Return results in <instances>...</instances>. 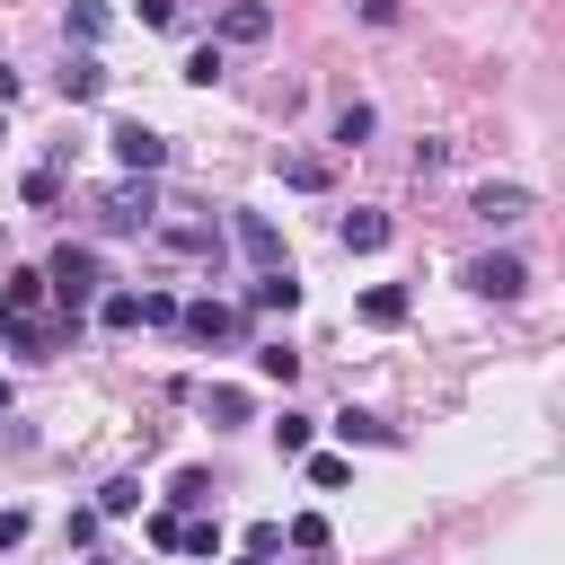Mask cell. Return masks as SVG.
<instances>
[{"label": "cell", "mask_w": 565, "mask_h": 565, "mask_svg": "<svg viewBox=\"0 0 565 565\" xmlns=\"http://www.w3.org/2000/svg\"><path fill=\"white\" fill-rule=\"evenodd\" d=\"M388 230H397V221H388V212H371V203H353V212L335 221V238H344V256H371V247H388Z\"/></svg>", "instance_id": "7"}, {"label": "cell", "mask_w": 565, "mask_h": 565, "mask_svg": "<svg viewBox=\"0 0 565 565\" xmlns=\"http://www.w3.org/2000/svg\"><path fill=\"white\" fill-rule=\"evenodd\" d=\"M477 300H521L530 291V265L521 256H468V274H459Z\"/></svg>", "instance_id": "4"}, {"label": "cell", "mask_w": 565, "mask_h": 565, "mask_svg": "<svg viewBox=\"0 0 565 565\" xmlns=\"http://www.w3.org/2000/svg\"><path fill=\"white\" fill-rule=\"evenodd\" d=\"M0 415H9V380H0Z\"/></svg>", "instance_id": "33"}, {"label": "cell", "mask_w": 565, "mask_h": 565, "mask_svg": "<svg viewBox=\"0 0 565 565\" xmlns=\"http://www.w3.org/2000/svg\"><path fill=\"white\" fill-rule=\"evenodd\" d=\"M177 556H221V521H177Z\"/></svg>", "instance_id": "21"}, {"label": "cell", "mask_w": 565, "mask_h": 565, "mask_svg": "<svg viewBox=\"0 0 565 565\" xmlns=\"http://www.w3.org/2000/svg\"><path fill=\"white\" fill-rule=\"evenodd\" d=\"M344 477H353V459H335V450H309V486H318V494H335Z\"/></svg>", "instance_id": "23"}, {"label": "cell", "mask_w": 565, "mask_h": 565, "mask_svg": "<svg viewBox=\"0 0 565 565\" xmlns=\"http://www.w3.org/2000/svg\"><path fill=\"white\" fill-rule=\"evenodd\" d=\"M97 318H106V327H141V291H106Z\"/></svg>", "instance_id": "25"}, {"label": "cell", "mask_w": 565, "mask_h": 565, "mask_svg": "<svg viewBox=\"0 0 565 565\" xmlns=\"http://www.w3.org/2000/svg\"><path fill=\"white\" fill-rule=\"evenodd\" d=\"M203 424H247V388H203Z\"/></svg>", "instance_id": "19"}, {"label": "cell", "mask_w": 565, "mask_h": 565, "mask_svg": "<svg viewBox=\"0 0 565 565\" xmlns=\"http://www.w3.org/2000/svg\"><path fill=\"white\" fill-rule=\"evenodd\" d=\"M238 247L256 256V274H265V265H282V230H274L265 212H238Z\"/></svg>", "instance_id": "11"}, {"label": "cell", "mask_w": 565, "mask_h": 565, "mask_svg": "<svg viewBox=\"0 0 565 565\" xmlns=\"http://www.w3.org/2000/svg\"><path fill=\"white\" fill-rule=\"evenodd\" d=\"M53 88H62V97H71V106H97V97H106V62H97V53H71V62H62V79H53Z\"/></svg>", "instance_id": "9"}, {"label": "cell", "mask_w": 565, "mask_h": 565, "mask_svg": "<svg viewBox=\"0 0 565 565\" xmlns=\"http://www.w3.org/2000/svg\"><path fill=\"white\" fill-rule=\"evenodd\" d=\"M468 212H477L486 230H512V221H530L539 203H530V185H494V177H486V185L468 194Z\"/></svg>", "instance_id": "5"}, {"label": "cell", "mask_w": 565, "mask_h": 565, "mask_svg": "<svg viewBox=\"0 0 565 565\" xmlns=\"http://www.w3.org/2000/svg\"><path fill=\"white\" fill-rule=\"evenodd\" d=\"M265 35H274V9H265V0H230L212 44H265Z\"/></svg>", "instance_id": "6"}, {"label": "cell", "mask_w": 565, "mask_h": 565, "mask_svg": "<svg viewBox=\"0 0 565 565\" xmlns=\"http://www.w3.org/2000/svg\"><path fill=\"white\" fill-rule=\"evenodd\" d=\"M309 441H318V424L282 406V415H274V450H282V459H309Z\"/></svg>", "instance_id": "16"}, {"label": "cell", "mask_w": 565, "mask_h": 565, "mask_svg": "<svg viewBox=\"0 0 565 565\" xmlns=\"http://www.w3.org/2000/svg\"><path fill=\"white\" fill-rule=\"evenodd\" d=\"M282 185H300V194H318V185H327V168H318V159H282Z\"/></svg>", "instance_id": "27"}, {"label": "cell", "mask_w": 565, "mask_h": 565, "mask_svg": "<svg viewBox=\"0 0 565 565\" xmlns=\"http://www.w3.org/2000/svg\"><path fill=\"white\" fill-rule=\"evenodd\" d=\"M212 503V477L203 468H177V486H168V512H203Z\"/></svg>", "instance_id": "18"}, {"label": "cell", "mask_w": 565, "mask_h": 565, "mask_svg": "<svg viewBox=\"0 0 565 565\" xmlns=\"http://www.w3.org/2000/svg\"><path fill=\"white\" fill-rule=\"evenodd\" d=\"M282 547H300V556H318V547H327V521H318V512H300V521H282Z\"/></svg>", "instance_id": "24"}, {"label": "cell", "mask_w": 565, "mask_h": 565, "mask_svg": "<svg viewBox=\"0 0 565 565\" xmlns=\"http://www.w3.org/2000/svg\"><path fill=\"white\" fill-rule=\"evenodd\" d=\"M185 79L212 88V79H221V44H194V53H185Z\"/></svg>", "instance_id": "26"}, {"label": "cell", "mask_w": 565, "mask_h": 565, "mask_svg": "<svg viewBox=\"0 0 565 565\" xmlns=\"http://www.w3.org/2000/svg\"><path fill=\"white\" fill-rule=\"evenodd\" d=\"M247 556H282V521H256L247 530Z\"/></svg>", "instance_id": "30"}, {"label": "cell", "mask_w": 565, "mask_h": 565, "mask_svg": "<svg viewBox=\"0 0 565 565\" xmlns=\"http://www.w3.org/2000/svg\"><path fill=\"white\" fill-rule=\"evenodd\" d=\"M371 132H380V115H371L362 97H353V106H335V141H344V150H362Z\"/></svg>", "instance_id": "17"}, {"label": "cell", "mask_w": 565, "mask_h": 565, "mask_svg": "<svg viewBox=\"0 0 565 565\" xmlns=\"http://www.w3.org/2000/svg\"><path fill=\"white\" fill-rule=\"evenodd\" d=\"M247 309H282V318H291V309H300V274H291V265H265V274L247 282Z\"/></svg>", "instance_id": "10"}, {"label": "cell", "mask_w": 565, "mask_h": 565, "mask_svg": "<svg viewBox=\"0 0 565 565\" xmlns=\"http://www.w3.org/2000/svg\"><path fill=\"white\" fill-rule=\"evenodd\" d=\"M335 433H344V441H397V433H388L380 415H362V406H344V415H335Z\"/></svg>", "instance_id": "22"}, {"label": "cell", "mask_w": 565, "mask_h": 565, "mask_svg": "<svg viewBox=\"0 0 565 565\" xmlns=\"http://www.w3.org/2000/svg\"><path fill=\"white\" fill-rule=\"evenodd\" d=\"M26 539V512H0V547H18Z\"/></svg>", "instance_id": "32"}, {"label": "cell", "mask_w": 565, "mask_h": 565, "mask_svg": "<svg viewBox=\"0 0 565 565\" xmlns=\"http://www.w3.org/2000/svg\"><path fill=\"white\" fill-rule=\"evenodd\" d=\"M0 335H9V318H0Z\"/></svg>", "instance_id": "34"}, {"label": "cell", "mask_w": 565, "mask_h": 565, "mask_svg": "<svg viewBox=\"0 0 565 565\" xmlns=\"http://www.w3.org/2000/svg\"><path fill=\"white\" fill-rule=\"evenodd\" d=\"M35 300H44V274H35V265H18V274L0 282V318H26Z\"/></svg>", "instance_id": "14"}, {"label": "cell", "mask_w": 565, "mask_h": 565, "mask_svg": "<svg viewBox=\"0 0 565 565\" xmlns=\"http://www.w3.org/2000/svg\"><path fill=\"white\" fill-rule=\"evenodd\" d=\"M106 512H141V477H106V486H97V521H106Z\"/></svg>", "instance_id": "20"}, {"label": "cell", "mask_w": 565, "mask_h": 565, "mask_svg": "<svg viewBox=\"0 0 565 565\" xmlns=\"http://www.w3.org/2000/svg\"><path fill=\"white\" fill-rule=\"evenodd\" d=\"M177 327H185L194 344H238V309H221V300H194V309H177Z\"/></svg>", "instance_id": "8"}, {"label": "cell", "mask_w": 565, "mask_h": 565, "mask_svg": "<svg viewBox=\"0 0 565 565\" xmlns=\"http://www.w3.org/2000/svg\"><path fill=\"white\" fill-rule=\"evenodd\" d=\"M141 327H177V300L168 291H141Z\"/></svg>", "instance_id": "29"}, {"label": "cell", "mask_w": 565, "mask_h": 565, "mask_svg": "<svg viewBox=\"0 0 565 565\" xmlns=\"http://www.w3.org/2000/svg\"><path fill=\"white\" fill-rule=\"evenodd\" d=\"M18 194H26V203H53V194H62V168H26V185H18Z\"/></svg>", "instance_id": "28"}, {"label": "cell", "mask_w": 565, "mask_h": 565, "mask_svg": "<svg viewBox=\"0 0 565 565\" xmlns=\"http://www.w3.org/2000/svg\"><path fill=\"white\" fill-rule=\"evenodd\" d=\"M256 380H274V388H291V380H300V353H291L282 335H274V344H256Z\"/></svg>", "instance_id": "15"}, {"label": "cell", "mask_w": 565, "mask_h": 565, "mask_svg": "<svg viewBox=\"0 0 565 565\" xmlns=\"http://www.w3.org/2000/svg\"><path fill=\"white\" fill-rule=\"evenodd\" d=\"M141 26H177V0H141Z\"/></svg>", "instance_id": "31"}, {"label": "cell", "mask_w": 565, "mask_h": 565, "mask_svg": "<svg viewBox=\"0 0 565 565\" xmlns=\"http://www.w3.org/2000/svg\"><path fill=\"white\" fill-rule=\"evenodd\" d=\"M97 282H106V256H97V247H62V256L44 265V291L62 300V318H71V327H79V309L97 300Z\"/></svg>", "instance_id": "1"}, {"label": "cell", "mask_w": 565, "mask_h": 565, "mask_svg": "<svg viewBox=\"0 0 565 565\" xmlns=\"http://www.w3.org/2000/svg\"><path fill=\"white\" fill-rule=\"evenodd\" d=\"M406 309H415L406 282H371V291H362V327H406Z\"/></svg>", "instance_id": "12"}, {"label": "cell", "mask_w": 565, "mask_h": 565, "mask_svg": "<svg viewBox=\"0 0 565 565\" xmlns=\"http://www.w3.org/2000/svg\"><path fill=\"white\" fill-rule=\"evenodd\" d=\"M62 35H71L79 53H88V44L106 35V0H71V9H62Z\"/></svg>", "instance_id": "13"}, {"label": "cell", "mask_w": 565, "mask_h": 565, "mask_svg": "<svg viewBox=\"0 0 565 565\" xmlns=\"http://www.w3.org/2000/svg\"><path fill=\"white\" fill-rule=\"evenodd\" d=\"M97 212H106V230H150L159 221V194H150V177H115Z\"/></svg>", "instance_id": "3"}, {"label": "cell", "mask_w": 565, "mask_h": 565, "mask_svg": "<svg viewBox=\"0 0 565 565\" xmlns=\"http://www.w3.org/2000/svg\"><path fill=\"white\" fill-rule=\"evenodd\" d=\"M106 150H115L124 177H159V168H168V132H150L141 115H115V124H106Z\"/></svg>", "instance_id": "2"}]
</instances>
